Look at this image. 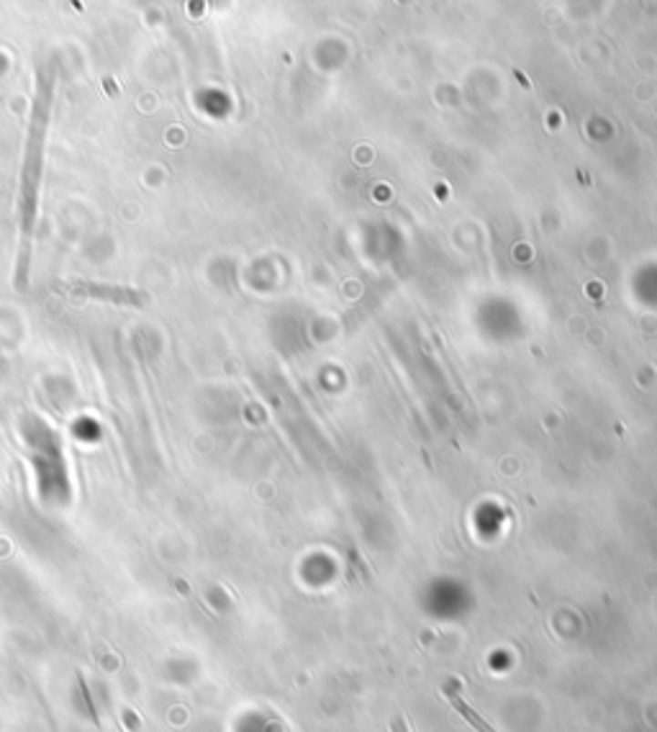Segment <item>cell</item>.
Listing matches in <instances>:
<instances>
[{
    "mask_svg": "<svg viewBox=\"0 0 657 732\" xmlns=\"http://www.w3.org/2000/svg\"><path fill=\"white\" fill-rule=\"evenodd\" d=\"M391 732H411V730H408V725H405L404 717H395L391 722Z\"/></svg>",
    "mask_w": 657,
    "mask_h": 732,
    "instance_id": "obj_3",
    "label": "cell"
},
{
    "mask_svg": "<svg viewBox=\"0 0 657 732\" xmlns=\"http://www.w3.org/2000/svg\"><path fill=\"white\" fill-rule=\"evenodd\" d=\"M449 702H452V706H455V712H457V715H462V717L470 722V727H476V732H496L493 727H490L488 722H486V719L477 715L473 706H467L465 702H462V696H457V694H452V691H449Z\"/></svg>",
    "mask_w": 657,
    "mask_h": 732,
    "instance_id": "obj_2",
    "label": "cell"
},
{
    "mask_svg": "<svg viewBox=\"0 0 657 732\" xmlns=\"http://www.w3.org/2000/svg\"><path fill=\"white\" fill-rule=\"evenodd\" d=\"M52 96H55V70L52 65H42L36 70V93L31 106V121H28L26 157L21 170V244H18V275L15 283L26 285L28 253H31V234L36 222V201H39V183H42L44 141L49 129V113H52Z\"/></svg>",
    "mask_w": 657,
    "mask_h": 732,
    "instance_id": "obj_1",
    "label": "cell"
}]
</instances>
